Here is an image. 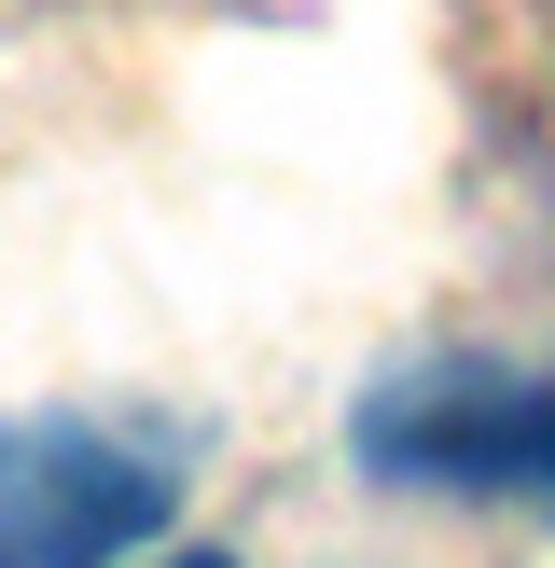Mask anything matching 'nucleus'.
Returning <instances> with one entry per match:
<instances>
[{
	"mask_svg": "<svg viewBox=\"0 0 555 568\" xmlns=\"http://www.w3.org/2000/svg\"><path fill=\"white\" fill-rule=\"evenodd\" d=\"M153 568H236V555H209V541H181V555H153Z\"/></svg>",
	"mask_w": 555,
	"mask_h": 568,
	"instance_id": "3",
	"label": "nucleus"
},
{
	"mask_svg": "<svg viewBox=\"0 0 555 568\" xmlns=\"http://www.w3.org/2000/svg\"><path fill=\"white\" fill-rule=\"evenodd\" d=\"M347 444L375 486H527L555 499V375L542 361H389L347 403Z\"/></svg>",
	"mask_w": 555,
	"mask_h": 568,
	"instance_id": "1",
	"label": "nucleus"
},
{
	"mask_svg": "<svg viewBox=\"0 0 555 568\" xmlns=\"http://www.w3.org/2000/svg\"><path fill=\"white\" fill-rule=\"evenodd\" d=\"M181 514L167 444L111 416H0V568H111Z\"/></svg>",
	"mask_w": 555,
	"mask_h": 568,
	"instance_id": "2",
	"label": "nucleus"
}]
</instances>
